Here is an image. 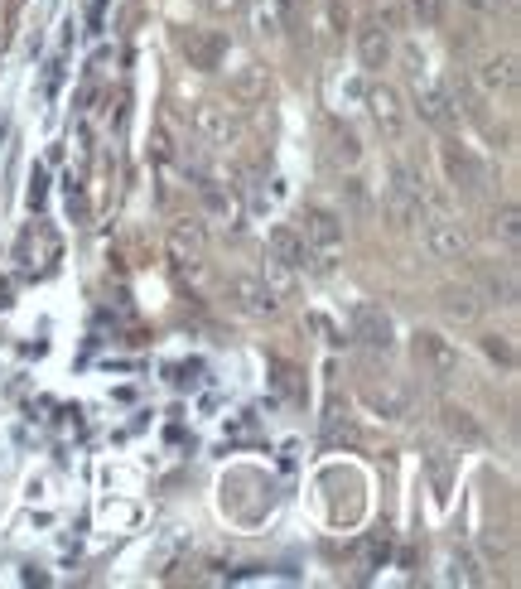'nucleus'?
<instances>
[{
	"label": "nucleus",
	"instance_id": "nucleus-1",
	"mask_svg": "<svg viewBox=\"0 0 521 589\" xmlns=\"http://www.w3.org/2000/svg\"><path fill=\"white\" fill-rule=\"evenodd\" d=\"M406 68H411V87H415V112L425 126H435V131H449L454 121H459V107H454V97L444 92V87L425 73V58L420 54H406Z\"/></svg>",
	"mask_w": 521,
	"mask_h": 589
},
{
	"label": "nucleus",
	"instance_id": "nucleus-2",
	"mask_svg": "<svg viewBox=\"0 0 521 589\" xmlns=\"http://www.w3.org/2000/svg\"><path fill=\"white\" fill-rule=\"evenodd\" d=\"M415 363L420 372L430 377V382H454V377H464V358H459V348H454V338L435 334V329H420L415 334Z\"/></svg>",
	"mask_w": 521,
	"mask_h": 589
},
{
	"label": "nucleus",
	"instance_id": "nucleus-3",
	"mask_svg": "<svg viewBox=\"0 0 521 589\" xmlns=\"http://www.w3.org/2000/svg\"><path fill=\"white\" fill-rule=\"evenodd\" d=\"M362 102H367V116H372V126L382 131V141H406V102H401V92L391 83H372L362 92Z\"/></svg>",
	"mask_w": 521,
	"mask_h": 589
},
{
	"label": "nucleus",
	"instance_id": "nucleus-4",
	"mask_svg": "<svg viewBox=\"0 0 521 589\" xmlns=\"http://www.w3.org/2000/svg\"><path fill=\"white\" fill-rule=\"evenodd\" d=\"M222 295H227V305L237 309V314H247V319H271L280 300H275L266 281H256V276H227L222 281Z\"/></svg>",
	"mask_w": 521,
	"mask_h": 589
},
{
	"label": "nucleus",
	"instance_id": "nucleus-5",
	"mask_svg": "<svg viewBox=\"0 0 521 589\" xmlns=\"http://www.w3.org/2000/svg\"><path fill=\"white\" fill-rule=\"evenodd\" d=\"M353 338L367 353H391L396 348V319L382 305H353Z\"/></svg>",
	"mask_w": 521,
	"mask_h": 589
},
{
	"label": "nucleus",
	"instance_id": "nucleus-6",
	"mask_svg": "<svg viewBox=\"0 0 521 589\" xmlns=\"http://www.w3.org/2000/svg\"><path fill=\"white\" fill-rule=\"evenodd\" d=\"M193 131H198V141H208V145L242 141V121H237V112L227 102H198L193 107Z\"/></svg>",
	"mask_w": 521,
	"mask_h": 589
},
{
	"label": "nucleus",
	"instance_id": "nucleus-7",
	"mask_svg": "<svg viewBox=\"0 0 521 589\" xmlns=\"http://www.w3.org/2000/svg\"><path fill=\"white\" fill-rule=\"evenodd\" d=\"M179 54L189 58V68L198 73H218L227 58V34L218 29H179Z\"/></svg>",
	"mask_w": 521,
	"mask_h": 589
},
{
	"label": "nucleus",
	"instance_id": "nucleus-8",
	"mask_svg": "<svg viewBox=\"0 0 521 589\" xmlns=\"http://www.w3.org/2000/svg\"><path fill=\"white\" fill-rule=\"evenodd\" d=\"M300 223H304L300 237L319 256H338V252H343V218H338L333 208H324V203H309Z\"/></svg>",
	"mask_w": 521,
	"mask_h": 589
},
{
	"label": "nucleus",
	"instance_id": "nucleus-9",
	"mask_svg": "<svg viewBox=\"0 0 521 589\" xmlns=\"http://www.w3.org/2000/svg\"><path fill=\"white\" fill-rule=\"evenodd\" d=\"M439 160H444L449 179H454L464 194H483V189H488V165H483V160H478L468 145L444 141V145H439Z\"/></svg>",
	"mask_w": 521,
	"mask_h": 589
},
{
	"label": "nucleus",
	"instance_id": "nucleus-10",
	"mask_svg": "<svg viewBox=\"0 0 521 589\" xmlns=\"http://www.w3.org/2000/svg\"><path fill=\"white\" fill-rule=\"evenodd\" d=\"M362 406L372 411V416H382V421H406L411 416V392L406 387H396L391 377H362Z\"/></svg>",
	"mask_w": 521,
	"mask_h": 589
},
{
	"label": "nucleus",
	"instance_id": "nucleus-11",
	"mask_svg": "<svg viewBox=\"0 0 521 589\" xmlns=\"http://www.w3.org/2000/svg\"><path fill=\"white\" fill-rule=\"evenodd\" d=\"M271 256L295 271H329V256H319L295 227H271Z\"/></svg>",
	"mask_w": 521,
	"mask_h": 589
},
{
	"label": "nucleus",
	"instance_id": "nucleus-12",
	"mask_svg": "<svg viewBox=\"0 0 521 589\" xmlns=\"http://www.w3.org/2000/svg\"><path fill=\"white\" fill-rule=\"evenodd\" d=\"M425 247H430L435 261H459V256H468L464 223H459V218H435V223L425 227Z\"/></svg>",
	"mask_w": 521,
	"mask_h": 589
},
{
	"label": "nucleus",
	"instance_id": "nucleus-13",
	"mask_svg": "<svg viewBox=\"0 0 521 589\" xmlns=\"http://www.w3.org/2000/svg\"><path fill=\"white\" fill-rule=\"evenodd\" d=\"M396 54V44H391V29L382 20H367V25L357 29V58H362V68L367 73H382L386 63Z\"/></svg>",
	"mask_w": 521,
	"mask_h": 589
},
{
	"label": "nucleus",
	"instance_id": "nucleus-14",
	"mask_svg": "<svg viewBox=\"0 0 521 589\" xmlns=\"http://www.w3.org/2000/svg\"><path fill=\"white\" fill-rule=\"evenodd\" d=\"M473 78L483 87V97H512V92H517V58L512 54L483 58V63L473 68Z\"/></svg>",
	"mask_w": 521,
	"mask_h": 589
},
{
	"label": "nucleus",
	"instance_id": "nucleus-15",
	"mask_svg": "<svg viewBox=\"0 0 521 589\" xmlns=\"http://www.w3.org/2000/svg\"><path fill=\"white\" fill-rule=\"evenodd\" d=\"M439 314H444L449 324H478V319H483V300H478V290H468V285H444V290H439Z\"/></svg>",
	"mask_w": 521,
	"mask_h": 589
},
{
	"label": "nucleus",
	"instance_id": "nucleus-16",
	"mask_svg": "<svg viewBox=\"0 0 521 589\" xmlns=\"http://www.w3.org/2000/svg\"><path fill=\"white\" fill-rule=\"evenodd\" d=\"M439 425H444L459 445H488V430L473 421V411L454 406V401H439Z\"/></svg>",
	"mask_w": 521,
	"mask_h": 589
},
{
	"label": "nucleus",
	"instance_id": "nucleus-17",
	"mask_svg": "<svg viewBox=\"0 0 521 589\" xmlns=\"http://www.w3.org/2000/svg\"><path fill=\"white\" fill-rule=\"evenodd\" d=\"M203 256V223L198 218H179L169 227V261L184 266V261H198Z\"/></svg>",
	"mask_w": 521,
	"mask_h": 589
},
{
	"label": "nucleus",
	"instance_id": "nucleus-18",
	"mask_svg": "<svg viewBox=\"0 0 521 589\" xmlns=\"http://www.w3.org/2000/svg\"><path fill=\"white\" fill-rule=\"evenodd\" d=\"M266 87H271V73H266L261 63H242V68L227 78L232 102H261V97H266Z\"/></svg>",
	"mask_w": 521,
	"mask_h": 589
},
{
	"label": "nucleus",
	"instance_id": "nucleus-19",
	"mask_svg": "<svg viewBox=\"0 0 521 589\" xmlns=\"http://www.w3.org/2000/svg\"><path fill=\"white\" fill-rule=\"evenodd\" d=\"M314 25H319V44H324V49H338V44H343V29H348V5H343V0H319Z\"/></svg>",
	"mask_w": 521,
	"mask_h": 589
},
{
	"label": "nucleus",
	"instance_id": "nucleus-20",
	"mask_svg": "<svg viewBox=\"0 0 521 589\" xmlns=\"http://www.w3.org/2000/svg\"><path fill=\"white\" fill-rule=\"evenodd\" d=\"M483 295H488V305H502V309L517 305V276H512V266H483Z\"/></svg>",
	"mask_w": 521,
	"mask_h": 589
},
{
	"label": "nucleus",
	"instance_id": "nucleus-21",
	"mask_svg": "<svg viewBox=\"0 0 521 589\" xmlns=\"http://www.w3.org/2000/svg\"><path fill=\"white\" fill-rule=\"evenodd\" d=\"M203 203H208V213L222 218L227 227H242V203L232 189H222V184H203Z\"/></svg>",
	"mask_w": 521,
	"mask_h": 589
},
{
	"label": "nucleus",
	"instance_id": "nucleus-22",
	"mask_svg": "<svg viewBox=\"0 0 521 589\" xmlns=\"http://www.w3.org/2000/svg\"><path fill=\"white\" fill-rule=\"evenodd\" d=\"M386 218H391L396 232H411L420 223V198L401 194V189H386Z\"/></svg>",
	"mask_w": 521,
	"mask_h": 589
},
{
	"label": "nucleus",
	"instance_id": "nucleus-23",
	"mask_svg": "<svg viewBox=\"0 0 521 589\" xmlns=\"http://www.w3.org/2000/svg\"><path fill=\"white\" fill-rule=\"evenodd\" d=\"M391 189H401V194H411L425 203V194H430V184H425V169L411 165V160H396L391 165Z\"/></svg>",
	"mask_w": 521,
	"mask_h": 589
},
{
	"label": "nucleus",
	"instance_id": "nucleus-24",
	"mask_svg": "<svg viewBox=\"0 0 521 589\" xmlns=\"http://www.w3.org/2000/svg\"><path fill=\"white\" fill-rule=\"evenodd\" d=\"M329 155L338 160V165H348V169L362 160V145H357V136L348 131V126H338V121H333V131H329Z\"/></svg>",
	"mask_w": 521,
	"mask_h": 589
},
{
	"label": "nucleus",
	"instance_id": "nucleus-25",
	"mask_svg": "<svg viewBox=\"0 0 521 589\" xmlns=\"http://www.w3.org/2000/svg\"><path fill=\"white\" fill-rule=\"evenodd\" d=\"M266 290H271L275 300H285V295H295V266H285V261H275V256H266Z\"/></svg>",
	"mask_w": 521,
	"mask_h": 589
},
{
	"label": "nucleus",
	"instance_id": "nucleus-26",
	"mask_svg": "<svg viewBox=\"0 0 521 589\" xmlns=\"http://www.w3.org/2000/svg\"><path fill=\"white\" fill-rule=\"evenodd\" d=\"M493 232L502 247H517V237H521V213H517V203H502V213H493Z\"/></svg>",
	"mask_w": 521,
	"mask_h": 589
},
{
	"label": "nucleus",
	"instance_id": "nucleus-27",
	"mask_svg": "<svg viewBox=\"0 0 521 589\" xmlns=\"http://www.w3.org/2000/svg\"><path fill=\"white\" fill-rule=\"evenodd\" d=\"M444 10H449V0H411V20L420 29H439L444 25Z\"/></svg>",
	"mask_w": 521,
	"mask_h": 589
},
{
	"label": "nucleus",
	"instance_id": "nucleus-28",
	"mask_svg": "<svg viewBox=\"0 0 521 589\" xmlns=\"http://www.w3.org/2000/svg\"><path fill=\"white\" fill-rule=\"evenodd\" d=\"M449 580H459V585H483V575H478L473 556H464V551L449 556Z\"/></svg>",
	"mask_w": 521,
	"mask_h": 589
},
{
	"label": "nucleus",
	"instance_id": "nucleus-29",
	"mask_svg": "<svg viewBox=\"0 0 521 589\" xmlns=\"http://www.w3.org/2000/svg\"><path fill=\"white\" fill-rule=\"evenodd\" d=\"M483 353H488L493 363H502V367H512V363H517V353H512V343H507V338H502V334H483Z\"/></svg>",
	"mask_w": 521,
	"mask_h": 589
},
{
	"label": "nucleus",
	"instance_id": "nucleus-30",
	"mask_svg": "<svg viewBox=\"0 0 521 589\" xmlns=\"http://www.w3.org/2000/svg\"><path fill=\"white\" fill-rule=\"evenodd\" d=\"M430 474H435V498L439 503H444V498H449V454H430Z\"/></svg>",
	"mask_w": 521,
	"mask_h": 589
},
{
	"label": "nucleus",
	"instance_id": "nucleus-31",
	"mask_svg": "<svg viewBox=\"0 0 521 589\" xmlns=\"http://www.w3.org/2000/svg\"><path fill=\"white\" fill-rule=\"evenodd\" d=\"M213 20H242L247 15V0H203Z\"/></svg>",
	"mask_w": 521,
	"mask_h": 589
},
{
	"label": "nucleus",
	"instance_id": "nucleus-32",
	"mask_svg": "<svg viewBox=\"0 0 521 589\" xmlns=\"http://www.w3.org/2000/svg\"><path fill=\"white\" fill-rule=\"evenodd\" d=\"M343 194H348V208L353 213H367L372 203H367V189H362V179H343Z\"/></svg>",
	"mask_w": 521,
	"mask_h": 589
},
{
	"label": "nucleus",
	"instance_id": "nucleus-33",
	"mask_svg": "<svg viewBox=\"0 0 521 589\" xmlns=\"http://www.w3.org/2000/svg\"><path fill=\"white\" fill-rule=\"evenodd\" d=\"M280 20H285V29H300L304 25V0H280Z\"/></svg>",
	"mask_w": 521,
	"mask_h": 589
},
{
	"label": "nucleus",
	"instance_id": "nucleus-34",
	"mask_svg": "<svg viewBox=\"0 0 521 589\" xmlns=\"http://www.w3.org/2000/svg\"><path fill=\"white\" fill-rule=\"evenodd\" d=\"M464 5H468V10H478V15H497L507 0H464Z\"/></svg>",
	"mask_w": 521,
	"mask_h": 589
}]
</instances>
